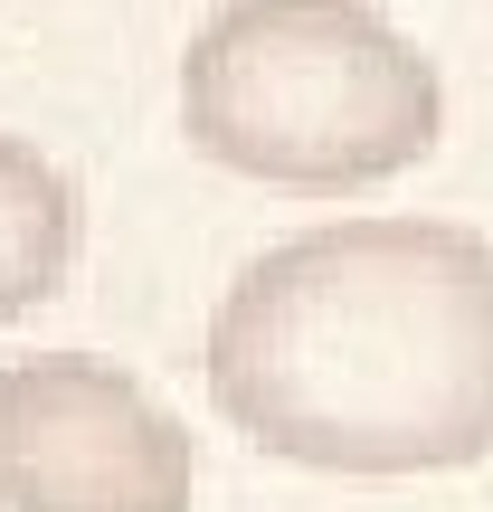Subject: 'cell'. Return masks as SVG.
Instances as JSON below:
<instances>
[{
	"instance_id": "cell-1",
	"label": "cell",
	"mask_w": 493,
	"mask_h": 512,
	"mask_svg": "<svg viewBox=\"0 0 493 512\" xmlns=\"http://www.w3.org/2000/svg\"><path fill=\"white\" fill-rule=\"evenodd\" d=\"M209 399L304 475H456L493 456V238L342 219L275 238L209 313Z\"/></svg>"
},
{
	"instance_id": "cell-2",
	"label": "cell",
	"mask_w": 493,
	"mask_h": 512,
	"mask_svg": "<svg viewBox=\"0 0 493 512\" xmlns=\"http://www.w3.org/2000/svg\"><path fill=\"white\" fill-rule=\"evenodd\" d=\"M181 133L256 190H380L446 133V76L370 0H228L181 48Z\"/></svg>"
},
{
	"instance_id": "cell-3",
	"label": "cell",
	"mask_w": 493,
	"mask_h": 512,
	"mask_svg": "<svg viewBox=\"0 0 493 512\" xmlns=\"http://www.w3.org/2000/svg\"><path fill=\"white\" fill-rule=\"evenodd\" d=\"M190 494V427L124 361H0V512H190Z\"/></svg>"
},
{
	"instance_id": "cell-4",
	"label": "cell",
	"mask_w": 493,
	"mask_h": 512,
	"mask_svg": "<svg viewBox=\"0 0 493 512\" xmlns=\"http://www.w3.org/2000/svg\"><path fill=\"white\" fill-rule=\"evenodd\" d=\"M76 228H86L76 181H67V171H57L38 143L0 133V323L38 313L57 285H67V266H76Z\"/></svg>"
}]
</instances>
